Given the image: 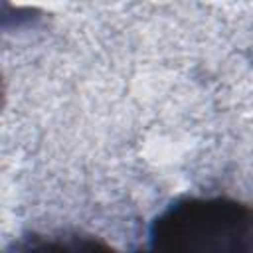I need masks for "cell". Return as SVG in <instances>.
Segmentation results:
<instances>
[{"label":"cell","instance_id":"obj_1","mask_svg":"<svg viewBox=\"0 0 253 253\" xmlns=\"http://www.w3.org/2000/svg\"><path fill=\"white\" fill-rule=\"evenodd\" d=\"M136 253H253V208L227 196H184L148 225Z\"/></svg>","mask_w":253,"mask_h":253},{"label":"cell","instance_id":"obj_2","mask_svg":"<svg viewBox=\"0 0 253 253\" xmlns=\"http://www.w3.org/2000/svg\"><path fill=\"white\" fill-rule=\"evenodd\" d=\"M16 253H119L107 241L87 233L30 235L22 239Z\"/></svg>","mask_w":253,"mask_h":253}]
</instances>
